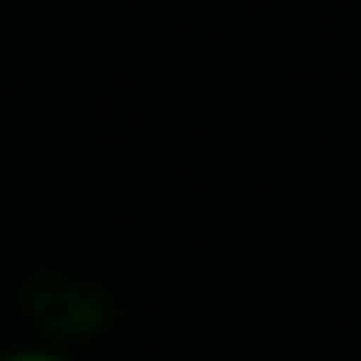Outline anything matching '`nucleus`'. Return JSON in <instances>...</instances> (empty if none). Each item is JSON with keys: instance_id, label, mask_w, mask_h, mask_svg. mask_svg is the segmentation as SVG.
Here are the masks:
<instances>
[{"instance_id": "f257e3e1", "label": "nucleus", "mask_w": 361, "mask_h": 361, "mask_svg": "<svg viewBox=\"0 0 361 361\" xmlns=\"http://www.w3.org/2000/svg\"><path fill=\"white\" fill-rule=\"evenodd\" d=\"M0 361H70V356H60V351H40V346H25V351L0 356Z\"/></svg>"}]
</instances>
